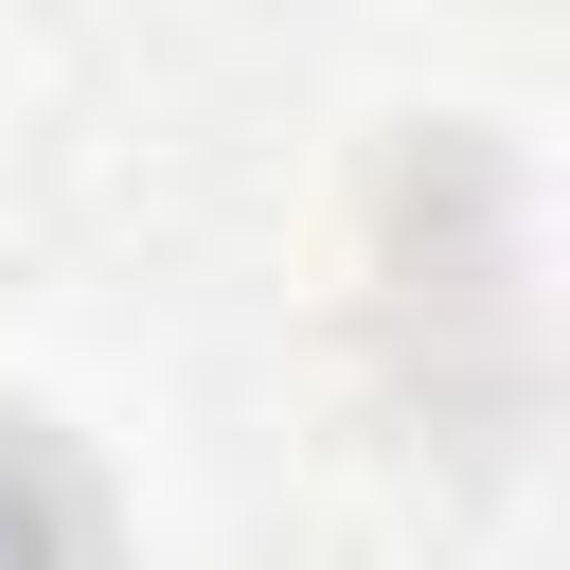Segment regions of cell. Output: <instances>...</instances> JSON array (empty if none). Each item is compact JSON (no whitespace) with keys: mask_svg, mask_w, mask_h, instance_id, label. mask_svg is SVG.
Listing matches in <instances>:
<instances>
[{"mask_svg":"<svg viewBox=\"0 0 570 570\" xmlns=\"http://www.w3.org/2000/svg\"><path fill=\"white\" fill-rule=\"evenodd\" d=\"M0 570H107V499H89V463H71L53 428H18V410H0Z\"/></svg>","mask_w":570,"mask_h":570,"instance_id":"1","label":"cell"}]
</instances>
